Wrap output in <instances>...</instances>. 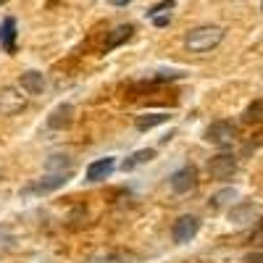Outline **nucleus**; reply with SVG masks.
Wrapping results in <instances>:
<instances>
[{"instance_id":"14","label":"nucleus","mask_w":263,"mask_h":263,"mask_svg":"<svg viewBox=\"0 0 263 263\" xmlns=\"http://www.w3.org/2000/svg\"><path fill=\"white\" fill-rule=\"evenodd\" d=\"M0 45L6 53H16V18H6L0 24Z\"/></svg>"},{"instance_id":"8","label":"nucleus","mask_w":263,"mask_h":263,"mask_svg":"<svg viewBox=\"0 0 263 263\" xmlns=\"http://www.w3.org/2000/svg\"><path fill=\"white\" fill-rule=\"evenodd\" d=\"M168 184H171V190L177 192V195L192 192V190L197 187V168H195V166H182V168H177V171L168 177Z\"/></svg>"},{"instance_id":"12","label":"nucleus","mask_w":263,"mask_h":263,"mask_svg":"<svg viewBox=\"0 0 263 263\" xmlns=\"http://www.w3.org/2000/svg\"><path fill=\"white\" fill-rule=\"evenodd\" d=\"M239 197V192L234 187H224V190H218L211 195V200H208V208L211 211H224V208H232L234 200Z\"/></svg>"},{"instance_id":"9","label":"nucleus","mask_w":263,"mask_h":263,"mask_svg":"<svg viewBox=\"0 0 263 263\" xmlns=\"http://www.w3.org/2000/svg\"><path fill=\"white\" fill-rule=\"evenodd\" d=\"M132 34H135V24H119L116 29L108 32V37L103 42V53H111V50L121 48L126 40H132Z\"/></svg>"},{"instance_id":"21","label":"nucleus","mask_w":263,"mask_h":263,"mask_svg":"<svg viewBox=\"0 0 263 263\" xmlns=\"http://www.w3.org/2000/svg\"><path fill=\"white\" fill-rule=\"evenodd\" d=\"M153 24H156L158 29H163V27H168V24H171V16H168V13H158L156 18H153Z\"/></svg>"},{"instance_id":"25","label":"nucleus","mask_w":263,"mask_h":263,"mask_svg":"<svg viewBox=\"0 0 263 263\" xmlns=\"http://www.w3.org/2000/svg\"><path fill=\"white\" fill-rule=\"evenodd\" d=\"M260 11H263V6H260Z\"/></svg>"},{"instance_id":"4","label":"nucleus","mask_w":263,"mask_h":263,"mask_svg":"<svg viewBox=\"0 0 263 263\" xmlns=\"http://www.w3.org/2000/svg\"><path fill=\"white\" fill-rule=\"evenodd\" d=\"M263 218V205L258 203H234L229 208V221L234 227H253Z\"/></svg>"},{"instance_id":"24","label":"nucleus","mask_w":263,"mask_h":263,"mask_svg":"<svg viewBox=\"0 0 263 263\" xmlns=\"http://www.w3.org/2000/svg\"><path fill=\"white\" fill-rule=\"evenodd\" d=\"M132 0H111V6H129Z\"/></svg>"},{"instance_id":"6","label":"nucleus","mask_w":263,"mask_h":263,"mask_svg":"<svg viewBox=\"0 0 263 263\" xmlns=\"http://www.w3.org/2000/svg\"><path fill=\"white\" fill-rule=\"evenodd\" d=\"M197 232H200V218L192 216V213H187V216H179L177 221H174V227H171V239H174L177 245H184V242H190V239H195Z\"/></svg>"},{"instance_id":"18","label":"nucleus","mask_w":263,"mask_h":263,"mask_svg":"<svg viewBox=\"0 0 263 263\" xmlns=\"http://www.w3.org/2000/svg\"><path fill=\"white\" fill-rule=\"evenodd\" d=\"M263 119V100H255L253 105H248V111H245V121L253 124V121H260Z\"/></svg>"},{"instance_id":"16","label":"nucleus","mask_w":263,"mask_h":263,"mask_svg":"<svg viewBox=\"0 0 263 263\" xmlns=\"http://www.w3.org/2000/svg\"><path fill=\"white\" fill-rule=\"evenodd\" d=\"M171 116L168 114H142V116H137V129L140 132H150V129H156V126H161V124H166Z\"/></svg>"},{"instance_id":"5","label":"nucleus","mask_w":263,"mask_h":263,"mask_svg":"<svg viewBox=\"0 0 263 263\" xmlns=\"http://www.w3.org/2000/svg\"><path fill=\"white\" fill-rule=\"evenodd\" d=\"M208 174H211V179H216V182L232 179L234 174H237V158L232 156V153L221 150L218 156H213V158L208 161Z\"/></svg>"},{"instance_id":"3","label":"nucleus","mask_w":263,"mask_h":263,"mask_svg":"<svg viewBox=\"0 0 263 263\" xmlns=\"http://www.w3.org/2000/svg\"><path fill=\"white\" fill-rule=\"evenodd\" d=\"M71 174H74V171H61V174H50V171H48V177H42V179H37V182H29L24 190H21V195L29 197V195H48V192H55V190H61L66 182L71 179Z\"/></svg>"},{"instance_id":"13","label":"nucleus","mask_w":263,"mask_h":263,"mask_svg":"<svg viewBox=\"0 0 263 263\" xmlns=\"http://www.w3.org/2000/svg\"><path fill=\"white\" fill-rule=\"evenodd\" d=\"M71 121H74V105H69V103L58 105L55 111L48 116V126L50 129H66V126H71Z\"/></svg>"},{"instance_id":"19","label":"nucleus","mask_w":263,"mask_h":263,"mask_svg":"<svg viewBox=\"0 0 263 263\" xmlns=\"http://www.w3.org/2000/svg\"><path fill=\"white\" fill-rule=\"evenodd\" d=\"M87 263H124V255H119V253H108V255H98V258H90Z\"/></svg>"},{"instance_id":"2","label":"nucleus","mask_w":263,"mask_h":263,"mask_svg":"<svg viewBox=\"0 0 263 263\" xmlns=\"http://www.w3.org/2000/svg\"><path fill=\"white\" fill-rule=\"evenodd\" d=\"M237 140V126L232 121H213L205 129V142H211L218 150H229Z\"/></svg>"},{"instance_id":"15","label":"nucleus","mask_w":263,"mask_h":263,"mask_svg":"<svg viewBox=\"0 0 263 263\" xmlns=\"http://www.w3.org/2000/svg\"><path fill=\"white\" fill-rule=\"evenodd\" d=\"M153 158H156V150H153V147H145V150L132 153V156L121 163V168H124V171H132V168H137V166H142V163H150Z\"/></svg>"},{"instance_id":"10","label":"nucleus","mask_w":263,"mask_h":263,"mask_svg":"<svg viewBox=\"0 0 263 263\" xmlns=\"http://www.w3.org/2000/svg\"><path fill=\"white\" fill-rule=\"evenodd\" d=\"M18 84H21V90H24L27 95H42L48 90V79H45L42 71H24L21 79H18Z\"/></svg>"},{"instance_id":"11","label":"nucleus","mask_w":263,"mask_h":263,"mask_svg":"<svg viewBox=\"0 0 263 263\" xmlns=\"http://www.w3.org/2000/svg\"><path fill=\"white\" fill-rule=\"evenodd\" d=\"M114 168H116V158H98V161H92L90 166H87V182H103V179H108L114 174Z\"/></svg>"},{"instance_id":"7","label":"nucleus","mask_w":263,"mask_h":263,"mask_svg":"<svg viewBox=\"0 0 263 263\" xmlns=\"http://www.w3.org/2000/svg\"><path fill=\"white\" fill-rule=\"evenodd\" d=\"M27 108V95H21L16 87H3L0 90V116H16Z\"/></svg>"},{"instance_id":"20","label":"nucleus","mask_w":263,"mask_h":263,"mask_svg":"<svg viewBox=\"0 0 263 263\" xmlns=\"http://www.w3.org/2000/svg\"><path fill=\"white\" fill-rule=\"evenodd\" d=\"M174 6V0H163V3H158V6H153L150 11H147V18H156L158 13H166L168 8Z\"/></svg>"},{"instance_id":"23","label":"nucleus","mask_w":263,"mask_h":263,"mask_svg":"<svg viewBox=\"0 0 263 263\" xmlns=\"http://www.w3.org/2000/svg\"><path fill=\"white\" fill-rule=\"evenodd\" d=\"M245 263H263V253H250V255H245Z\"/></svg>"},{"instance_id":"1","label":"nucleus","mask_w":263,"mask_h":263,"mask_svg":"<svg viewBox=\"0 0 263 263\" xmlns=\"http://www.w3.org/2000/svg\"><path fill=\"white\" fill-rule=\"evenodd\" d=\"M224 40V29L216 27V24H203V27H195L184 34V48L195 55H205L211 50H216Z\"/></svg>"},{"instance_id":"22","label":"nucleus","mask_w":263,"mask_h":263,"mask_svg":"<svg viewBox=\"0 0 263 263\" xmlns=\"http://www.w3.org/2000/svg\"><path fill=\"white\" fill-rule=\"evenodd\" d=\"M253 242H258V245H263V218H260V221H258V227H255V232H253Z\"/></svg>"},{"instance_id":"17","label":"nucleus","mask_w":263,"mask_h":263,"mask_svg":"<svg viewBox=\"0 0 263 263\" xmlns=\"http://www.w3.org/2000/svg\"><path fill=\"white\" fill-rule=\"evenodd\" d=\"M45 171L50 174H61V171H74V161L69 156H50L45 163Z\"/></svg>"}]
</instances>
